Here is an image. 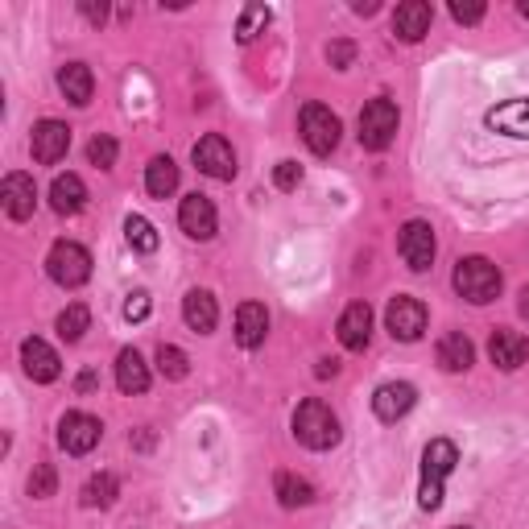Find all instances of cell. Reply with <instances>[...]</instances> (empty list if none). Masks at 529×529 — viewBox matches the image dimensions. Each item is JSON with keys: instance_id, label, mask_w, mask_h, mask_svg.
Returning <instances> with one entry per match:
<instances>
[{"instance_id": "obj_35", "label": "cell", "mask_w": 529, "mask_h": 529, "mask_svg": "<svg viewBox=\"0 0 529 529\" xmlns=\"http://www.w3.org/2000/svg\"><path fill=\"white\" fill-rule=\"evenodd\" d=\"M451 17L459 25H480L484 21V5H480V0H451Z\"/></svg>"}, {"instance_id": "obj_42", "label": "cell", "mask_w": 529, "mask_h": 529, "mask_svg": "<svg viewBox=\"0 0 529 529\" xmlns=\"http://www.w3.org/2000/svg\"><path fill=\"white\" fill-rule=\"evenodd\" d=\"M315 372H319V377H335V372H339V364H335V360H323Z\"/></svg>"}, {"instance_id": "obj_14", "label": "cell", "mask_w": 529, "mask_h": 529, "mask_svg": "<svg viewBox=\"0 0 529 529\" xmlns=\"http://www.w3.org/2000/svg\"><path fill=\"white\" fill-rule=\"evenodd\" d=\"M414 401H418V389L414 385L389 381V385H381L377 393H372V410H377L381 422H397V418H406L414 410Z\"/></svg>"}, {"instance_id": "obj_9", "label": "cell", "mask_w": 529, "mask_h": 529, "mask_svg": "<svg viewBox=\"0 0 529 529\" xmlns=\"http://www.w3.org/2000/svg\"><path fill=\"white\" fill-rule=\"evenodd\" d=\"M100 439H104V426H100V418H91V414L75 410V414H67L58 422V447L67 455H87Z\"/></svg>"}, {"instance_id": "obj_37", "label": "cell", "mask_w": 529, "mask_h": 529, "mask_svg": "<svg viewBox=\"0 0 529 529\" xmlns=\"http://www.w3.org/2000/svg\"><path fill=\"white\" fill-rule=\"evenodd\" d=\"M149 315V294L145 290H133L129 298H124V319H129V323H141Z\"/></svg>"}, {"instance_id": "obj_8", "label": "cell", "mask_w": 529, "mask_h": 529, "mask_svg": "<svg viewBox=\"0 0 529 529\" xmlns=\"http://www.w3.org/2000/svg\"><path fill=\"white\" fill-rule=\"evenodd\" d=\"M397 253L414 273H426L434 265V228L426 220H410L397 236Z\"/></svg>"}, {"instance_id": "obj_26", "label": "cell", "mask_w": 529, "mask_h": 529, "mask_svg": "<svg viewBox=\"0 0 529 529\" xmlns=\"http://www.w3.org/2000/svg\"><path fill=\"white\" fill-rule=\"evenodd\" d=\"M145 191L153 195V199H170L174 191H178V166H174V158H153L149 166H145Z\"/></svg>"}, {"instance_id": "obj_34", "label": "cell", "mask_w": 529, "mask_h": 529, "mask_svg": "<svg viewBox=\"0 0 529 529\" xmlns=\"http://www.w3.org/2000/svg\"><path fill=\"white\" fill-rule=\"evenodd\" d=\"M54 488H58L54 468L50 463H38L34 476H29V496H34V501H46V496H54Z\"/></svg>"}, {"instance_id": "obj_2", "label": "cell", "mask_w": 529, "mask_h": 529, "mask_svg": "<svg viewBox=\"0 0 529 529\" xmlns=\"http://www.w3.org/2000/svg\"><path fill=\"white\" fill-rule=\"evenodd\" d=\"M455 290H459V298L484 306L501 294V269H496L488 257H463L455 265Z\"/></svg>"}, {"instance_id": "obj_13", "label": "cell", "mask_w": 529, "mask_h": 529, "mask_svg": "<svg viewBox=\"0 0 529 529\" xmlns=\"http://www.w3.org/2000/svg\"><path fill=\"white\" fill-rule=\"evenodd\" d=\"M488 356L501 372H517L529 356V339L521 331H509V327H496L492 339H488Z\"/></svg>"}, {"instance_id": "obj_15", "label": "cell", "mask_w": 529, "mask_h": 529, "mask_svg": "<svg viewBox=\"0 0 529 529\" xmlns=\"http://www.w3.org/2000/svg\"><path fill=\"white\" fill-rule=\"evenodd\" d=\"M21 364H25V377L38 381V385L58 381V372H62V364H58V356H54V348L46 344V339H25V344H21Z\"/></svg>"}, {"instance_id": "obj_43", "label": "cell", "mask_w": 529, "mask_h": 529, "mask_svg": "<svg viewBox=\"0 0 529 529\" xmlns=\"http://www.w3.org/2000/svg\"><path fill=\"white\" fill-rule=\"evenodd\" d=\"M517 306H521V315L529 319V286H521V302H517Z\"/></svg>"}, {"instance_id": "obj_5", "label": "cell", "mask_w": 529, "mask_h": 529, "mask_svg": "<svg viewBox=\"0 0 529 529\" xmlns=\"http://www.w3.org/2000/svg\"><path fill=\"white\" fill-rule=\"evenodd\" d=\"M298 124H302V141H306V149H310V153H319V158H327V153L339 145V133H344L339 116H335L331 108H323V104H306L302 116H298Z\"/></svg>"}, {"instance_id": "obj_38", "label": "cell", "mask_w": 529, "mask_h": 529, "mask_svg": "<svg viewBox=\"0 0 529 529\" xmlns=\"http://www.w3.org/2000/svg\"><path fill=\"white\" fill-rule=\"evenodd\" d=\"M327 58H331V67L348 71L352 58H356V46H352V42H331V46H327Z\"/></svg>"}, {"instance_id": "obj_7", "label": "cell", "mask_w": 529, "mask_h": 529, "mask_svg": "<svg viewBox=\"0 0 529 529\" xmlns=\"http://www.w3.org/2000/svg\"><path fill=\"white\" fill-rule=\"evenodd\" d=\"M191 158H195V166H199L207 178H215V182H232V178H236V153H232V145H228L220 133H207V137L191 149Z\"/></svg>"}, {"instance_id": "obj_36", "label": "cell", "mask_w": 529, "mask_h": 529, "mask_svg": "<svg viewBox=\"0 0 529 529\" xmlns=\"http://www.w3.org/2000/svg\"><path fill=\"white\" fill-rule=\"evenodd\" d=\"M273 182H277V191H294V186L302 182V166L298 162H277Z\"/></svg>"}, {"instance_id": "obj_22", "label": "cell", "mask_w": 529, "mask_h": 529, "mask_svg": "<svg viewBox=\"0 0 529 529\" xmlns=\"http://www.w3.org/2000/svg\"><path fill=\"white\" fill-rule=\"evenodd\" d=\"M484 124L505 137H529V100H509L501 108H492L484 116Z\"/></svg>"}, {"instance_id": "obj_39", "label": "cell", "mask_w": 529, "mask_h": 529, "mask_svg": "<svg viewBox=\"0 0 529 529\" xmlns=\"http://www.w3.org/2000/svg\"><path fill=\"white\" fill-rule=\"evenodd\" d=\"M79 13H83L91 25H104V21H108V5H104V0H100V5H96V0H83Z\"/></svg>"}, {"instance_id": "obj_24", "label": "cell", "mask_w": 529, "mask_h": 529, "mask_svg": "<svg viewBox=\"0 0 529 529\" xmlns=\"http://www.w3.org/2000/svg\"><path fill=\"white\" fill-rule=\"evenodd\" d=\"M116 385H120V393H129V397L149 389V364L141 360V352L124 348V352L116 356Z\"/></svg>"}, {"instance_id": "obj_3", "label": "cell", "mask_w": 529, "mask_h": 529, "mask_svg": "<svg viewBox=\"0 0 529 529\" xmlns=\"http://www.w3.org/2000/svg\"><path fill=\"white\" fill-rule=\"evenodd\" d=\"M397 120H401V116H397V104H393V100H385V96L368 100L364 112H360V145L372 149V153L389 149L393 137H397Z\"/></svg>"}, {"instance_id": "obj_12", "label": "cell", "mask_w": 529, "mask_h": 529, "mask_svg": "<svg viewBox=\"0 0 529 529\" xmlns=\"http://www.w3.org/2000/svg\"><path fill=\"white\" fill-rule=\"evenodd\" d=\"M178 224H182V232L191 236V240H211L215 228H220V215H215L211 199H203V195H186L182 207H178Z\"/></svg>"}, {"instance_id": "obj_11", "label": "cell", "mask_w": 529, "mask_h": 529, "mask_svg": "<svg viewBox=\"0 0 529 529\" xmlns=\"http://www.w3.org/2000/svg\"><path fill=\"white\" fill-rule=\"evenodd\" d=\"M0 199H5V211H9V220H29L38 207V186L29 174H5V182H0Z\"/></svg>"}, {"instance_id": "obj_25", "label": "cell", "mask_w": 529, "mask_h": 529, "mask_svg": "<svg viewBox=\"0 0 529 529\" xmlns=\"http://www.w3.org/2000/svg\"><path fill=\"white\" fill-rule=\"evenodd\" d=\"M472 360H476V348H472V339L463 331H451V335L439 339V364L447 372H468Z\"/></svg>"}, {"instance_id": "obj_10", "label": "cell", "mask_w": 529, "mask_h": 529, "mask_svg": "<svg viewBox=\"0 0 529 529\" xmlns=\"http://www.w3.org/2000/svg\"><path fill=\"white\" fill-rule=\"evenodd\" d=\"M29 149H34V162L42 166H54L67 158V149H71V129L62 120H42L38 129H34V141H29Z\"/></svg>"}, {"instance_id": "obj_30", "label": "cell", "mask_w": 529, "mask_h": 529, "mask_svg": "<svg viewBox=\"0 0 529 529\" xmlns=\"http://www.w3.org/2000/svg\"><path fill=\"white\" fill-rule=\"evenodd\" d=\"M87 327H91V310H87L83 302L67 306V310H62V315H58V335L67 339V344H79Z\"/></svg>"}, {"instance_id": "obj_18", "label": "cell", "mask_w": 529, "mask_h": 529, "mask_svg": "<svg viewBox=\"0 0 529 529\" xmlns=\"http://www.w3.org/2000/svg\"><path fill=\"white\" fill-rule=\"evenodd\" d=\"M269 335V310L261 302H244L236 310V344L240 348H261Z\"/></svg>"}, {"instance_id": "obj_21", "label": "cell", "mask_w": 529, "mask_h": 529, "mask_svg": "<svg viewBox=\"0 0 529 529\" xmlns=\"http://www.w3.org/2000/svg\"><path fill=\"white\" fill-rule=\"evenodd\" d=\"M182 319H186V327H191V331L211 335L215 323H220V306H215V298L207 290H191V294L182 298Z\"/></svg>"}, {"instance_id": "obj_32", "label": "cell", "mask_w": 529, "mask_h": 529, "mask_svg": "<svg viewBox=\"0 0 529 529\" xmlns=\"http://www.w3.org/2000/svg\"><path fill=\"white\" fill-rule=\"evenodd\" d=\"M269 17H273V13H269L265 5H248V9L240 13V29H236V38L248 46V42H253V38L261 34V29L269 25Z\"/></svg>"}, {"instance_id": "obj_17", "label": "cell", "mask_w": 529, "mask_h": 529, "mask_svg": "<svg viewBox=\"0 0 529 529\" xmlns=\"http://www.w3.org/2000/svg\"><path fill=\"white\" fill-rule=\"evenodd\" d=\"M372 339V310L368 302H352L344 315H339V344L348 352H364Z\"/></svg>"}, {"instance_id": "obj_29", "label": "cell", "mask_w": 529, "mask_h": 529, "mask_svg": "<svg viewBox=\"0 0 529 529\" xmlns=\"http://www.w3.org/2000/svg\"><path fill=\"white\" fill-rule=\"evenodd\" d=\"M124 240H129L137 253H158V228H153L145 215H129V220H124Z\"/></svg>"}, {"instance_id": "obj_40", "label": "cell", "mask_w": 529, "mask_h": 529, "mask_svg": "<svg viewBox=\"0 0 529 529\" xmlns=\"http://www.w3.org/2000/svg\"><path fill=\"white\" fill-rule=\"evenodd\" d=\"M100 385V372L96 368H87V372H79V381H75V389L79 393H87V389H96Z\"/></svg>"}, {"instance_id": "obj_45", "label": "cell", "mask_w": 529, "mask_h": 529, "mask_svg": "<svg viewBox=\"0 0 529 529\" xmlns=\"http://www.w3.org/2000/svg\"><path fill=\"white\" fill-rule=\"evenodd\" d=\"M459 529H463V525H459Z\"/></svg>"}, {"instance_id": "obj_1", "label": "cell", "mask_w": 529, "mask_h": 529, "mask_svg": "<svg viewBox=\"0 0 529 529\" xmlns=\"http://www.w3.org/2000/svg\"><path fill=\"white\" fill-rule=\"evenodd\" d=\"M294 439L310 451H331L339 443V418L323 406L319 397H306L294 410Z\"/></svg>"}, {"instance_id": "obj_19", "label": "cell", "mask_w": 529, "mask_h": 529, "mask_svg": "<svg viewBox=\"0 0 529 529\" xmlns=\"http://www.w3.org/2000/svg\"><path fill=\"white\" fill-rule=\"evenodd\" d=\"M58 91L75 108H87L91 104V91H96V75H91L87 62H67V67L58 71Z\"/></svg>"}, {"instance_id": "obj_27", "label": "cell", "mask_w": 529, "mask_h": 529, "mask_svg": "<svg viewBox=\"0 0 529 529\" xmlns=\"http://www.w3.org/2000/svg\"><path fill=\"white\" fill-rule=\"evenodd\" d=\"M273 492H277V501H282V509H302V505L315 501V488H310V480H302L294 472H277Z\"/></svg>"}, {"instance_id": "obj_4", "label": "cell", "mask_w": 529, "mask_h": 529, "mask_svg": "<svg viewBox=\"0 0 529 529\" xmlns=\"http://www.w3.org/2000/svg\"><path fill=\"white\" fill-rule=\"evenodd\" d=\"M46 269H50V277L62 290H79L91 277V253L83 244H75V240H58L50 248V257H46Z\"/></svg>"}, {"instance_id": "obj_31", "label": "cell", "mask_w": 529, "mask_h": 529, "mask_svg": "<svg viewBox=\"0 0 529 529\" xmlns=\"http://www.w3.org/2000/svg\"><path fill=\"white\" fill-rule=\"evenodd\" d=\"M158 372H162L166 381H182L186 372H191V360H186V352H182V348L162 344V348H158Z\"/></svg>"}, {"instance_id": "obj_16", "label": "cell", "mask_w": 529, "mask_h": 529, "mask_svg": "<svg viewBox=\"0 0 529 529\" xmlns=\"http://www.w3.org/2000/svg\"><path fill=\"white\" fill-rule=\"evenodd\" d=\"M430 21H434V9L426 0H406V5H397V13H393V34L401 42H422L430 34Z\"/></svg>"}, {"instance_id": "obj_20", "label": "cell", "mask_w": 529, "mask_h": 529, "mask_svg": "<svg viewBox=\"0 0 529 529\" xmlns=\"http://www.w3.org/2000/svg\"><path fill=\"white\" fill-rule=\"evenodd\" d=\"M459 463V447L451 439H434L426 451H422V480L426 484H443Z\"/></svg>"}, {"instance_id": "obj_28", "label": "cell", "mask_w": 529, "mask_h": 529, "mask_svg": "<svg viewBox=\"0 0 529 529\" xmlns=\"http://www.w3.org/2000/svg\"><path fill=\"white\" fill-rule=\"evenodd\" d=\"M116 496H120V480L112 472H100L83 484V505H91V509H108Z\"/></svg>"}, {"instance_id": "obj_23", "label": "cell", "mask_w": 529, "mask_h": 529, "mask_svg": "<svg viewBox=\"0 0 529 529\" xmlns=\"http://www.w3.org/2000/svg\"><path fill=\"white\" fill-rule=\"evenodd\" d=\"M83 203H87L83 178H79V174H58L54 186H50V207H54L58 215H75V211H83Z\"/></svg>"}, {"instance_id": "obj_44", "label": "cell", "mask_w": 529, "mask_h": 529, "mask_svg": "<svg viewBox=\"0 0 529 529\" xmlns=\"http://www.w3.org/2000/svg\"><path fill=\"white\" fill-rule=\"evenodd\" d=\"M517 9H521V17L529 21V0H521V5H517Z\"/></svg>"}, {"instance_id": "obj_41", "label": "cell", "mask_w": 529, "mask_h": 529, "mask_svg": "<svg viewBox=\"0 0 529 529\" xmlns=\"http://www.w3.org/2000/svg\"><path fill=\"white\" fill-rule=\"evenodd\" d=\"M360 17H372V13H377V0H356V5H352Z\"/></svg>"}, {"instance_id": "obj_33", "label": "cell", "mask_w": 529, "mask_h": 529, "mask_svg": "<svg viewBox=\"0 0 529 529\" xmlns=\"http://www.w3.org/2000/svg\"><path fill=\"white\" fill-rule=\"evenodd\" d=\"M87 162L91 166H100V170H112L116 166V141L112 137H91V145H87Z\"/></svg>"}, {"instance_id": "obj_6", "label": "cell", "mask_w": 529, "mask_h": 529, "mask_svg": "<svg viewBox=\"0 0 529 529\" xmlns=\"http://www.w3.org/2000/svg\"><path fill=\"white\" fill-rule=\"evenodd\" d=\"M385 327L393 339H401V344H414V339H422V331H426V306L410 294H397L385 310Z\"/></svg>"}]
</instances>
